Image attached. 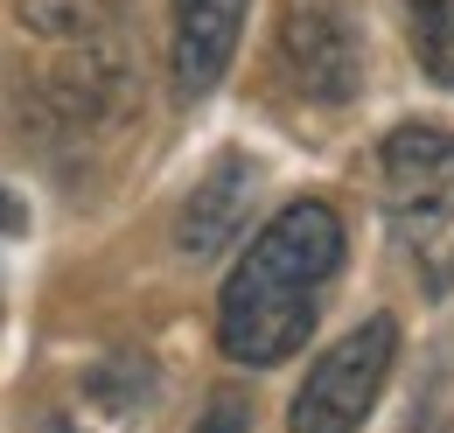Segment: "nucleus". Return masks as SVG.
<instances>
[{
  "label": "nucleus",
  "instance_id": "1",
  "mask_svg": "<svg viewBox=\"0 0 454 433\" xmlns=\"http://www.w3.org/2000/svg\"><path fill=\"white\" fill-rule=\"evenodd\" d=\"M342 272V216L315 196L280 203L259 238L238 252L217 294V350L238 371H273L308 350L322 322V294Z\"/></svg>",
  "mask_w": 454,
  "mask_h": 433
},
{
  "label": "nucleus",
  "instance_id": "2",
  "mask_svg": "<svg viewBox=\"0 0 454 433\" xmlns=\"http://www.w3.org/2000/svg\"><path fill=\"white\" fill-rule=\"evenodd\" d=\"M378 196L398 238V259L419 294H454V133L448 126H392L378 147Z\"/></svg>",
  "mask_w": 454,
  "mask_h": 433
},
{
  "label": "nucleus",
  "instance_id": "3",
  "mask_svg": "<svg viewBox=\"0 0 454 433\" xmlns=\"http://www.w3.org/2000/svg\"><path fill=\"white\" fill-rule=\"evenodd\" d=\"M398 371V322L392 315H364V322L336 335L286 405V433H356L371 420V405L385 398Z\"/></svg>",
  "mask_w": 454,
  "mask_h": 433
},
{
  "label": "nucleus",
  "instance_id": "4",
  "mask_svg": "<svg viewBox=\"0 0 454 433\" xmlns=\"http://www.w3.org/2000/svg\"><path fill=\"white\" fill-rule=\"evenodd\" d=\"M273 56L308 106H349L364 91V35L342 0H286Z\"/></svg>",
  "mask_w": 454,
  "mask_h": 433
},
{
  "label": "nucleus",
  "instance_id": "5",
  "mask_svg": "<svg viewBox=\"0 0 454 433\" xmlns=\"http://www.w3.org/2000/svg\"><path fill=\"white\" fill-rule=\"evenodd\" d=\"M252 196H259V168L245 154H217L196 175V189L182 196V210H175V252L189 266L224 259L238 245V231H245V216H252Z\"/></svg>",
  "mask_w": 454,
  "mask_h": 433
},
{
  "label": "nucleus",
  "instance_id": "6",
  "mask_svg": "<svg viewBox=\"0 0 454 433\" xmlns=\"http://www.w3.org/2000/svg\"><path fill=\"white\" fill-rule=\"evenodd\" d=\"M245 14L252 0H168V70H175V91L182 98H203L217 91L238 56V35H245Z\"/></svg>",
  "mask_w": 454,
  "mask_h": 433
},
{
  "label": "nucleus",
  "instance_id": "7",
  "mask_svg": "<svg viewBox=\"0 0 454 433\" xmlns=\"http://www.w3.org/2000/svg\"><path fill=\"white\" fill-rule=\"evenodd\" d=\"M405 7V35H412V56L419 70L454 91V0H398Z\"/></svg>",
  "mask_w": 454,
  "mask_h": 433
},
{
  "label": "nucleus",
  "instance_id": "8",
  "mask_svg": "<svg viewBox=\"0 0 454 433\" xmlns=\"http://www.w3.org/2000/svg\"><path fill=\"white\" fill-rule=\"evenodd\" d=\"M405 433H454V350L448 342L427 357V371H419V384H412Z\"/></svg>",
  "mask_w": 454,
  "mask_h": 433
},
{
  "label": "nucleus",
  "instance_id": "9",
  "mask_svg": "<svg viewBox=\"0 0 454 433\" xmlns=\"http://www.w3.org/2000/svg\"><path fill=\"white\" fill-rule=\"evenodd\" d=\"M252 427V405L238 398V391H217L210 405H203V420H196V433H245Z\"/></svg>",
  "mask_w": 454,
  "mask_h": 433
},
{
  "label": "nucleus",
  "instance_id": "10",
  "mask_svg": "<svg viewBox=\"0 0 454 433\" xmlns=\"http://www.w3.org/2000/svg\"><path fill=\"white\" fill-rule=\"evenodd\" d=\"M43 433H84V427H70V420H50V427H43Z\"/></svg>",
  "mask_w": 454,
  "mask_h": 433
}]
</instances>
